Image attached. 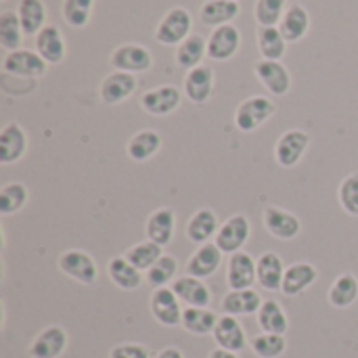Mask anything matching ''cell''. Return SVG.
I'll use <instances>...</instances> for the list:
<instances>
[{
    "label": "cell",
    "instance_id": "cell-1",
    "mask_svg": "<svg viewBox=\"0 0 358 358\" xmlns=\"http://www.w3.org/2000/svg\"><path fill=\"white\" fill-rule=\"evenodd\" d=\"M193 34V17L185 6L170 8L155 27V40L164 46H178Z\"/></svg>",
    "mask_w": 358,
    "mask_h": 358
},
{
    "label": "cell",
    "instance_id": "cell-2",
    "mask_svg": "<svg viewBox=\"0 0 358 358\" xmlns=\"http://www.w3.org/2000/svg\"><path fill=\"white\" fill-rule=\"evenodd\" d=\"M277 111V105L273 99L264 96V94H256L250 96L245 101L239 103V107L235 109V126L241 132H254L258 130L262 124H266Z\"/></svg>",
    "mask_w": 358,
    "mask_h": 358
},
{
    "label": "cell",
    "instance_id": "cell-3",
    "mask_svg": "<svg viewBox=\"0 0 358 358\" xmlns=\"http://www.w3.org/2000/svg\"><path fill=\"white\" fill-rule=\"evenodd\" d=\"M252 235V222L245 214H233L229 220H224L214 237V243L222 254H237L243 250V245L250 241Z\"/></svg>",
    "mask_w": 358,
    "mask_h": 358
},
{
    "label": "cell",
    "instance_id": "cell-4",
    "mask_svg": "<svg viewBox=\"0 0 358 358\" xmlns=\"http://www.w3.org/2000/svg\"><path fill=\"white\" fill-rule=\"evenodd\" d=\"M308 147H310V134L306 130H300V128L287 130L279 136L275 145V159L285 170L296 168L306 155Z\"/></svg>",
    "mask_w": 358,
    "mask_h": 358
},
{
    "label": "cell",
    "instance_id": "cell-5",
    "mask_svg": "<svg viewBox=\"0 0 358 358\" xmlns=\"http://www.w3.org/2000/svg\"><path fill=\"white\" fill-rule=\"evenodd\" d=\"M59 271L80 285H94L99 277V266L94 258L84 250H67L59 256Z\"/></svg>",
    "mask_w": 358,
    "mask_h": 358
},
{
    "label": "cell",
    "instance_id": "cell-6",
    "mask_svg": "<svg viewBox=\"0 0 358 358\" xmlns=\"http://www.w3.org/2000/svg\"><path fill=\"white\" fill-rule=\"evenodd\" d=\"M48 69V63L36 52L27 48H19L13 52H6L2 59V71L4 76L15 78H42Z\"/></svg>",
    "mask_w": 358,
    "mask_h": 358
},
{
    "label": "cell",
    "instance_id": "cell-7",
    "mask_svg": "<svg viewBox=\"0 0 358 358\" xmlns=\"http://www.w3.org/2000/svg\"><path fill=\"white\" fill-rule=\"evenodd\" d=\"M111 67L115 71H128V73H143L153 67V55L143 44H122L111 52Z\"/></svg>",
    "mask_w": 358,
    "mask_h": 358
},
{
    "label": "cell",
    "instance_id": "cell-8",
    "mask_svg": "<svg viewBox=\"0 0 358 358\" xmlns=\"http://www.w3.org/2000/svg\"><path fill=\"white\" fill-rule=\"evenodd\" d=\"M182 302L178 300V296L172 292V287H159L153 289L151 300H149V308L151 315L155 317V321L164 327H178L182 325Z\"/></svg>",
    "mask_w": 358,
    "mask_h": 358
},
{
    "label": "cell",
    "instance_id": "cell-9",
    "mask_svg": "<svg viewBox=\"0 0 358 358\" xmlns=\"http://www.w3.org/2000/svg\"><path fill=\"white\" fill-rule=\"evenodd\" d=\"M262 222L264 229L281 241H292L302 233V220L294 212L283 210L279 206H268L262 214Z\"/></svg>",
    "mask_w": 358,
    "mask_h": 358
},
{
    "label": "cell",
    "instance_id": "cell-10",
    "mask_svg": "<svg viewBox=\"0 0 358 358\" xmlns=\"http://www.w3.org/2000/svg\"><path fill=\"white\" fill-rule=\"evenodd\" d=\"M256 78L273 96H285L292 88V73L281 61L260 59L254 63Z\"/></svg>",
    "mask_w": 358,
    "mask_h": 358
},
{
    "label": "cell",
    "instance_id": "cell-11",
    "mask_svg": "<svg viewBox=\"0 0 358 358\" xmlns=\"http://www.w3.org/2000/svg\"><path fill=\"white\" fill-rule=\"evenodd\" d=\"M182 101V90L178 86H172V84H166V86H157V88H151L147 90L143 96H141V107L149 113V115H155V117H164V115H170L178 109Z\"/></svg>",
    "mask_w": 358,
    "mask_h": 358
},
{
    "label": "cell",
    "instance_id": "cell-12",
    "mask_svg": "<svg viewBox=\"0 0 358 358\" xmlns=\"http://www.w3.org/2000/svg\"><path fill=\"white\" fill-rule=\"evenodd\" d=\"M241 48V31L237 25H220L208 38V57L212 61H229Z\"/></svg>",
    "mask_w": 358,
    "mask_h": 358
},
{
    "label": "cell",
    "instance_id": "cell-13",
    "mask_svg": "<svg viewBox=\"0 0 358 358\" xmlns=\"http://www.w3.org/2000/svg\"><path fill=\"white\" fill-rule=\"evenodd\" d=\"M138 86V80L134 73H128V71H113L109 73L103 82H101V88H99V94H101V101L105 105H120L124 101H128L134 90Z\"/></svg>",
    "mask_w": 358,
    "mask_h": 358
},
{
    "label": "cell",
    "instance_id": "cell-14",
    "mask_svg": "<svg viewBox=\"0 0 358 358\" xmlns=\"http://www.w3.org/2000/svg\"><path fill=\"white\" fill-rule=\"evenodd\" d=\"M69 344L67 331L59 325L44 327L29 344L31 358H59Z\"/></svg>",
    "mask_w": 358,
    "mask_h": 358
},
{
    "label": "cell",
    "instance_id": "cell-15",
    "mask_svg": "<svg viewBox=\"0 0 358 358\" xmlns=\"http://www.w3.org/2000/svg\"><path fill=\"white\" fill-rule=\"evenodd\" d=\"M27 151V132L21 124L8 122L0 130V164L10 166L19 162Z\"/></svg>",
    "mask_w": 358,
    "mask_h": 358
},
{
    "label": "cell",
    "instance_id": "cell-16",
    "mask_svg": "<svg viewBox=\"0 0 358 358\" xmlns=\"http://www.w3.org/2000/svg\"><path fill=\"white\" fill-rule=\"evenodd\" d=\"M258 281L256 260L245 254L237 252L229 258L227 264V283L231 289H252V285Z\"/></svg>",
    "mask_w": 358,
    "mask_h": 358
},
{
    "label": "cell",
    "instance_id": "cell-17",
    "mask_svg": "<svg viewBox=\"0 0 358 358\" xmlns=\"http://www.w3.org/2000/svg\"><path fill=\"white\" fill-rule=\"evenodd\" d=\"M147 239L166 248L172 243L174 233H176V214L172 208H157L149 214L147 224H145Z\"/></svg>",
    "mask_w": 358,
    "mask_h": 358
},
{
    "label": "cell",
    "instance_id": "cell-18",
    "mask_svg": "<svg viewBox=\"0 0 358 358\" xmlns=\"http://www.w3.org/2000/svg\"><path fill=\"white\" fill-rule=\"evenodd\" d=\"M36 52L48 63V65H59L65 55H67V44L61 34V29L52 23L42 27L36 34Z\"/></svg>",
    "mask_w": 358,
    "mask_h": 358
},
{
    "label": "cell",
    "instance_id": "cell-19",
    "mask_svg": "<svg viewBox=\"0 0 358 358\" xmlns=\"http://www.w3.org/2000/svg\"><path fill=\"white\" fill-rule=\"evenodd\" d=\"M222 256L224 254L218 250V245L214 241L199 245L187 262V275L197 277V279H208V277L216 275V271L222 264Z\"/></svg>",
    "mask_w": 358,
    "mask_h": 358
},
{
    "label": "cell",
    "instance_id": "cell-20",
    "mask_svg": "<svg viewBox=\"0 0 358 358\" xmlns=\"http://www.w3.org/2000/svg\"><path fill=\"white\" fill-rule=\"evenodd\" d=\"M214 92V69L208 65H199L185 76V96L193 105H203L210 101Z\"/></svg>",
    "mask_w": 358,
    "mask_h": 358
},
{
    "label": "cell",
    "instance_id": "cell-21",
    "mask_svg": "<svg viewBox=\"0 0 358 358\" xmlns=\"http://www.w3.org/2000/svg\"><path fill=\"white\" fill-rule=\"evenodd\" d=\"M172 292L178 296L180 302H185L187 306H195V308H208L212 302V292L210 287L203 283V279L185 275V277H176V281L170 285Z\"/></svg>",
    "mask_w": 358,
    "mask_h": 358
},
{
    "label": "cell",
    "instance_id": "cell-22",
    "mask_svg": "<svg viewBox=\"0 0 358 358\" xmlns=\"http://www.w3.org/2000/svg\"><path fill=\"white\" fill-rule=\"evenodd\" d=\"M212 336H214L216 346L222 350L241 352L248 346V338H245L241 323L237 321V317H231V315H222L218 319V325Z\"/></svg>",
    "mask_w": 358,
    "mask_h": 358
},
{
    "label": "cell",
    "instance_id": "cell-23",
    "mask_svg": "<svg viewBox=\"0 0 358 358\" xmlns=\"http://www.w3.org/2000/svg\"><path fill=\"white\" fill-rule=\"evenodd\" d=\"M319 279V268L310 262H296L287 266L285 277H283V287L281 292L289 298H296L304 294L315 281Z\"/></svg>",
    "mask_w": 358,
    "mask_h": 358
},
{
    "label": "cell",
    "instance_id": "cell-24",
    "mask_svg": "<svg viewBox=\"0 0 358 358\" xmlns=\"http://www.w3.org/2000/svg\"><path fill=\"white\" fill-rule=\"evenodd\" d=\"M256 271H258V283L268 289V292H281L283 287V277H285V264L279 254L275 252H264L256 260Z\"/></svg>",
    "mask_w": 358,
    "mask_h": 358
},
{
    "label": "cell",
    "instance_id": "cell-25",
    "mask_svg": "<svg viewBox=\"0 0 358 358\" xmlns=\"http://www.w3.org/2000/svg\"><path fill=\"white\" fill-rule=\"evenodd\" d=\"M262 298L254 289H231L222 298V313L231 317H248V315H258L262 308Z\"/></svg>",
    "mask_w": 358,
    "mask_h": 358
},
{
    "label": "cell",
    "instance_id": "cell-26",
    "mask_svg": "<svg viewBox=\"0 0 358 358\" xmlns=\"http://www.w3.org/2000/svg\"><path fill=\"white\" fill-rule=\"evenodd\" d=\"M220 224H218V214L210 208H201L197 210L189 222H187V237L197 243V245H203V243H210V239L216 237Z\"/></svg>",
    "mask_w": 358,
    "mask_h": 358
},
{
    "label": "cell",
    "instance_id": "cell-27",
    "mask_svg": "<svg viewBox=\"0 0 358 358\" xmlns=\"http://www.w3.org/2000/svg\"><path fill=\"white\" fill-rule=\"evenodd\" d=\"M107 275L111 279L113 285H117L120 289L124 292H132V289H138L145 281V275L143 271H138L134 264H130L126 260V256H115L109 260L107 264Z\"/></svg>",
    "mask_w": 358,
    "mask_h": 358
},
{
    "label": "cell",
    "instance_id": "cell-28",
    "mask_svg": "<svg viewBox=\"0 0 358 358\" xmlns=\"http://www.w3.org/2000/svg\"><path fill=\"white\" fill-rule=\"evenodd\" d=\"M162 145H164V141L157 130H141L128 141L126 153L132 162L143 164V162H149L151 157H155L159 153Z\"/></svg>",
    "mask_w": 358,
    "mask_h": 358
},
{
    "label": "cell",
    "instance_id": "cell-29",
    "mask_svg": "<svg viewBox=\"0 0 358 358\" xmlns=\"http://www.w3.org/2000/svg\"><path fill=\"white\" fill-rule=\"evenodd\" d=\"M241 13L239 2L233 0H206L199 8V17L206 25L210 27H220V25H229L231 21H235Z\"/></svg>",
    "mask_w": 358,
    "mask_h": 358
},
{
    "label": "cell",
    "instance_id": "cell-30",
    "mask_svg": "<svg viewBox=\"0 0 358 358\" xmlns=\"http://www.w3.org/2000/svg\"><path fill=\"white\" fill-rule=\"evenodd\" d=\"M279 29L287 42H300L310 29V13L302 4H289L279 23Z\"/></svg>",
    "mask_w": 358,
    "mask_h": 358
},
{
    "label": "cell",
    "instance_id": "cell-31",
    "mask_svg": "<svg viewBox=\"0 0 358 358\" xmlns=\"http://www.w3.org/2000/svg\"><path fill=\"white\" fill-rule=\"evenodd\" d=\"M208 57V38H203L201 34H191L182 44L176 46V65L191 71L199 65H203L201 61Z\"/></svg>",
    "mask_w": 358,
    "mask_h": 358
},
{
    "label": "cell",
    "instance_id": "cell-32",
    "mask_svg": "<svg viewBox=\"0 0 358 358\" xmlns=\"http://www.w3.org/2000/svg\"><path fill=\"white\" fill-rule=\"evenodd\" d=\"M17 15L23 27L25 36H34L46 27V4L42 0H19L17 4Z\"/></svg>",
    "mask_w": 358,
    "mask_h": 358
},
{
    "label": "cell",
    "instance_id": "cell-33",
    "mask_svg": "<svg viewBox=\"0 0 358 358\" xmlns=\"http://www.w3.org/2000/svg\"><path fill=\"white\" fill-rule=\"evenodd\" d=\"M218 315L210 308H195V306H187L182 313V327L193 334V336H210L214 334L216 325H218Z\"/></svg>",
    "mask_w": 358,
    "mask_h": 358
},
{
    "label": "cell",
    "instance_id": "cell-34",
    "mask_svg": "<svg viewBox=\"0 0 358 358\" xmlns=\"http://www.w3.org/2000/svg\"><path fill=\"white\" fill-rule=\"evenodd\" d=\"M258 325L264 334H279V336H285L289 329L287 315L277 300L262 302V308L258 310Z\"/></svg>",
    "mask_w": 358,
    "mask_h": 358
},
{
    "label": "cell",
    "instance_id": "cell-35",
    "mask_svg": "<svg viewBox=\"0 0 358 358\" xmlns=\"http://www.w3.org/2000/svg\"><path fill=\"white\" fill-rule=\"evenodd\" d=\"M358 300V279L350 273L340 275L329 287V304L334 308H348Z\"/></svg>",
    "mask_w": 358,
    "mask_h": 358
},
{
    "label": "cell",
    "instance_id": "cell-36",
    "mask_svg": "<svg viewBox=\"0 0 358 358\" xmlns=\"http://www.w3.org/2000/svg\"><path fill=\"white\" fill-rule=\"evenodd\" d=\"M258 50L262 59L281 61L287 52V40L279 27H258Z\"/></svg>",
    "mask_w": 358,
    "mask_h": 358
},
{
    "label": "cell",
    "instance_id": "cell-37",
    "mask_svg": "<svg viewBox=\"0 0 358 358\" xmlns=\"http://www.w3.org/2000/svg\"><path fill=\"white\" fill-rule=\"evenodd\" d=\"M23 27L19 21L17 10H2L0 13V46L6 52L19 50L23 42Z\"/></svg>",
    "mask_w": 358,
    "mask_h": 358
},
{
    "label": "cell",
    "instance_id": "cell-38",
    "mask_svg": "<svg viewBox=\"0 0 358 358\" xmlns=\"http://www.w3.org/2000/svg\"><path fill=\"white\" fill-rule=\"evenodd\" d=\"M176 271H178V260L172 254H164L147 273H145V281L153 287H168L170 283L176 281Z\"/></svg>",
    "mask_w": 358,
    "mask_h": 358
},
{
    "label": "cell",
    "instance_id": "cell-39",
    "mask_svg": "<svg viewBox=\"0 0 358 358\" xmlns=\"http://www.w3.org/2000/svg\"><path fill=\"white\" fill-rule=\"evenodd\" d=\"M124 256H126V260H128L130 264H134L138 271L147 273V271L164 256V248L147 239V241H141V243L128 248Z\"/></svg>",
    "mask_w": 358,
    "mask_h": 358
},
{
    "label": "cell",
    "instance_id": "cell-40",
    "mask_svg": "<svg viewBox=\"0 0 358 358\" xmlns=\"http://www.w3.org/2000/svg\"><path fill=\"white\" fill-rule=\"evenodd\" d=\"M27 197L29 193L23 182H6L0 189V214L10 216V214L21 212L27 203Z\"/></svg>",
    "mask_w": 358,
    "mask_h": 358
},
{
    "label": "cell",
    "instance_id": "cell-41",
    "mask_svg": "<svg viewBox=\"0 0 358 358\" xmlns=\"http://www.w3.org/2000/svg\"><path fill=\"white\" fill-rule=\"evenodd\" d=\"M287 6V0H256L254 17L260 27H279Z\"/></svg>",
    "mask_w": 358,
    "mask_h": 358
},
{
    "label": "cell",
    "instance_id": "cell-42",
    "mask_svg": "<svg viewBox=\"0 0 358 358\" xmlns=\"http://www.w3.org/2000/svg\"><path fill=\"white\" fill-rule=\"evenodd\" d=\"M92 10H94V0H63L61 6V15L65 23L76 29L86 27L90 23Z\"/></svg>",
    "mask_w": 358,
    "mask_h": 358
},
{
    "label": "cell",
    "instance_id": "cell-43",
    "mask_svg": "<svg viewBox=\"0 0 358 358\" xmlns=\"http://www.w3.org/2000/svg\"><path fill=\"white\" fill-rule=\"evenodd\" d=\"M252 350L260 358H279L287 350V342L279 334H260L252 340Z\"/></svg>",
    "mask_w": 358,
    "mask_h": 358
},
{
    "label": "cell",
    "instance_id": "cell-44",
    "mask_svg": "<svg viewBox=\"0 0 358 358\" xmlns=\"http://www.w3.org/2000/svg\"><path fill=\"white\" fill-rule=\"evenodd\" d=\"M338 199L346 214L358 216V174H350L342 180L338 189Z\"/></svg>",
    "mask_w": 358,
    "mask_h": 358
},
{
    "label": "cell",
    "instance_id": "cell-45",
    "mask_svg": "<svg viewBox=\"0 0 358 358\" xmlns=\"http://www.w3.org/2000/svg\"><path fill=\"white\" fill-rule=\"evenodd\" d=\"M109 358H151V355L143 344H120L111 348Z\"/></svg>",
    "mask_w": 358,
    "mask_h": 358
},
{
    "label": "cell",
    "instance_id": "cell-46",
    "mask_svg": "<svg viewBox=\"0 0 358 358\" xmlns=\"http://www.w3.org/2000/svg\"><path fill=\"white\" fill-rule=\"evenodd\" d=\"M155 358H185V357H182V352H180L178 348H172V346H170V348H164L162 352H157Z\"/></svg>",
    "mask_w": 358,
    "mask_h": 358
},
{
    "label": "cell",
    "instance_id": "cell-47",
    "mask_svg": "<svg viewBox=\"0 0 358 358\" xmlns=\"http://www.w3.org/2000/svg\"><path fill=\"white\" fill-rule=\"evenodd\" d=\"M208 358H239V357H237V352H231V350L216 348V350H212V352H210V357Z\"/></svg>",
    "mask_w": 358,
    "mask_h": 358
},
{
    "label": "cell",
    "instance_id": "cell-48",
    "mask_svg": "<svg viewBox=\"0 0 358 358\" xmlns=\"http://www.w3.org/2000/svg\"><path fill=\"white\" fill-rule=\"evenodd\" d=\"M233 2H239V0H233Z\"/></svg>",
    "mask_w": 358,
    "mask_h": 358
},
{
    "label": "cell",
    "instance_id": "cell-49",
    "mask_svg": "<svg viewBox=\"0 0 358 358\" xmlns=\"http://www.w3.org/2000/svg\"><path fill=\"white\" fill-rule=\"evenodd\" d=\"M0 2H4V0H0Z\"/></svg>",
    "mask_w": 358,
    "mask_h": 358
}]
</instances>
